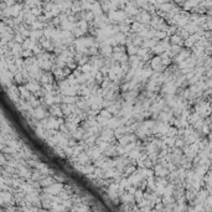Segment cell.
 Listing matches in <instances>:
<instances>
[{
    "label": "cell",
    "instance_id": "cell-1",
    "mask_svg": "<svg viewBox=\"0 0 212 212\" xmlns=\"http://www.w3.org/2000/svg\"><path fill=\"white\" fill-rule=\"evenodd\" d=\"M189 57H190V50L182 48L181 52H180V54H179L174 60H175V62L179 65V63H181V62H184V61H186Z\"/></svg>",
    "mask_w": 212,
    "mask_h": 212
},
{
    "label": "cell",
    "instance_id": "cell-7",
    "mask_svg": "<svg viewBox=\"0 0 212 212\" xmlns=\"http://www.w3.org/2000/svg\"><path fill=\"white\" fill-rule=\"evenodd\" d=\"M160 58H161V63H163V66H165V67H169V66H170L171 63H173V58H171V57L166 54V52L160 56Z\"/></svg>",
    "mask_w": 212,
    "mask_h": 212
},
{
    "label": "cell",
    "instance_id": "cell-3",
    "mask_svg": "<svg viewBox=\"0 0 212 212\" xmlns=\"http://www.w3.org/2000/svg\"><path fill=\"white\" fill-rule=\"evenodd\" d=\"M91 160H92V159L89 157V155L86 151H83L82 154H79L77 156V163L81 164V165H88L91 163Z\"/></svg>",
    "mask_w": 212,
    "mask_h": 212
},
{
    "label": "cell",
    "instance_id": "cell-9",
    "mask_svg": "<svg viewBox=\"0 0 212 212\" xmlns=\"http://www.w3.org/2000/svg\"><path fill=\"white\" fill-rule=\"evenodd\" d=\"M196 41H197V40L195 38V36H194V35H191L189 38H186V40H185V41H184V45L186 46L187 48H191V47H194V46H195Z\"/></svg>",
    "mask_w": 212,
    "mask_h": 212
},
{
    "label": "cell",
    "instance_id": "cell-10",
    "mask_svg": "<svg viewBox=\"0 0 212 212\" xmlns=\"http://www.w3.org/2000/svg\"><path fill=\"white\" fill-rule=\"evenodd\" d=\"M72 34H73V36H75V38H82V37H84L87 34L83 31V30H81L79 28H76L73 31H72Z\"/></svg>",
    "mask_w": 212,
    "mask_h": 212
},
{
    "label": "cell",
    "instance_id": "cell-4",
    "mask_svg": "<svg viewBox=\"0 0 212 212\" xmlns=\"http://www.w3.org/2000/svg\"><path fill=\"white\" fill-rule=\"evenodd\" d=\"M170 44L171 45H179V46H181V45H184V40H182V37L180 35L174 34V35L170 36Z\"/></svg>",
    "mask_w": 212,
    "mask_h": 212
},
{
    "label": "cell",
    "instance_id": "cell-8",
    "mask_svg": "<svg viewBox=\"0 0 212 212\" xmlns=\"http://www.w3.org/2000/svg\"><path fill=\"white\" fill-rule=\"evenodd\" d=\"M154 173L156 174V175H161V176H164V175H166L167 174V169H165L161 164H159V165H155V170H154Z\"/></svg>",
    "mask_w": 212,
    "mask_h": 212
},
{
    "label": "cell",
    "instance_id": "cell-11",
    "mask_svg": "<svg viewBox=\"0 0 212 212\" xmlns=\"http://www.w3.org/2000/svg\"><path fill=\"white\" fill-rule=\"evenodd\" d=\"M99 117L105 118V119H112V118H113V114H112L108 109H102V111L99 112Z\"/></svg>",
    "mask_w": 212,
    "mask_h": 212
},
{
    "label": "cell",
    "instance_id": "cell-5",
    "mask_svg": "<svg viewBox=\"0 0 212 212\" xmlns=\"http://www.w3.org/2000/svg\"><path fill=\"white\" fill-rule=\"evenodd\" d=\"M37 45V42H35V41H32V40L29 37V38H26L25 40V42L22 44V47H24V50H34V47Z\"/></svg>",
    "mask_w": 212,
    "mask_h": 212
},
{
    "label": "cell",
    "instance_id": "cell-6",
    "mask_svg": "<svg viewBox=\"0 0 212 212\" xmlns=\"http://www.w3.org/2000/svg\"><path fill=\"white\" fill-rule=\"evenodd\" d=\"M138 50H139V47H137L135 45H129V46H127V55L130 57V56H137L138 55Z\"/></svg>",
    "mask_w": 212,
    "mask_h": 212
},
{
    "label": "cell",
    "instance_id": "cell-12",
    "mask_svg": "<svg viewBox=\"0 0 212 212\" xmlns=\"http://www.w3.org/2000/svg\"><path fill=\"white\" fill-rule=\"evenodd\" d=\"M135 171V165H127L124 167V173L128 175V174H131V173H134Z\"/></svg>",
    "mask_w": 212,
    "mask_h": 212
},
{
    "label": "cell",
    "instance_id": "cell-2",
    "mask_svg": "<svg viewBox=\"0 0 212 212\" xmlns=\"http://www.w3.org/2000/svg\"><path fill=\"white\" fill-rule=\"evenodd\" d=\"M75 108H76V104H61V109H62V113H63L65 118L72 115Z\"/></svg>",
    "mask_w": 212,
    "mask_h": 212
}]
</instances>
